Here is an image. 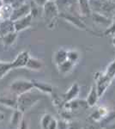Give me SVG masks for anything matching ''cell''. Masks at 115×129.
I'll list each match as a JSON object with an SVG mask.
<instances>
[{
    "instance_id": "6da1fadb",
    "label": "cell",
    "mask_w": 115,
    "mask_h": 129,
    "mask_svg": "<svg viewBox=\"0 0 115 129\" xmlns=\"http://www.w3.org/2000/svg\"><path fill=\"white\" fill-rule=\"evenodd\" d=\"M41 98L42 97L41 96V95L33 92V89H31L28 92L18 95L17 99H16V104H17L16 109L24 113L25 111L31 109Z\"/></svg>"
},
{
    "instance_id": "7a4b0ae2",
    "label": "cell",
    "mask_w": 115,
    "mask_h": 129,
    "mask_svg": "<svg viewBox=\"0 0 115 129\" xmlns=\"http://www.w3.org/2000/svg\"><path fill=\"white\" fill-rule=\"evenodd\" d=\"M42 17L48 28L51 29L55 27L58 17H59V10L55 2L47 1L43 6Z\"/></svg>"
},
{
    "instance_id": "3957f363",
    "label": "cell",
    "mask_w": 115,
    "mask_h": 129,
    "mask_svg": "<svg viewBox=\"0 0 115 129\" xmlns=\"http://www.w3.org/2000/svg\"><path fill=\"white\" fill-rule=\"evenodd\" d=\"M59 17L64 19L66 22H70V24L73 25V26H75L76 28H78V29L86 31V32H89V33H91V34L95 35V33L89 29V28H88L87 25L81 20L80 16L69 13V12H59Z\"/></svg>"
},
{
    "instance_id": "277c9868",
    "label": "cell",
    "mask_w": 115,
    "mask_h": 129,
    "mask_svg": "<svg viewBox=\"0 0 115 129\" xmlns=\"http://www.w3.org/2000/svg\"><path fill=\"white\" fill-rule=\"evenodd\" d=\"M95 86L97 89V93L99 97L103 95L108 87L110 86L112 79L110 78L105 72H96L95 74Z\"/></svg>"
},
{
    "instance_id": "5b68a950",
    "label": "cell",
    "mask_w": 115,
    "mask_h": 129,
    "mask_svg": "<svg viewBox=\"0 0 115 129\" xmlns=\"http://www.w3.org/2000/svg\"><path fill=\"white\" fill-rule=\"evenodd\" d=\"M34 89L32 81L25 80V79H17L15 80L10 85V89L13 94L18 95L26 93L31 89Z\"/></svg>"
},
{
    "instance_id": "8992f818",
    "label": "cell",
    "mask_w": 115,
    "mask_h": 129,
    "mask_svg": "<svg viewBox=\"0 0 115 129\" xmlns=\"http://www.w3.org/2000/svg\"><path fill=\"white\" fill-rule=\"evenodd\" d=\"M30 11H31L30 3L28 2V3L20 6V7L13 9V12H12L10 20L14 22V21H16L22 17H24V16H28V14H30Z\"/></svg>"
},
{
    "instance_id": "52a82bcc",
    "label": "cell",
    "mask_w": 115,
    "mask_h": 129,
    "mask_svg": "<svg viewBox=\"0 0 115 129\" xmlns=\"http://www.w3.org/2000/svg\"><path fill=\"white\" fill-rule=\"evenodd\" d=\"M32 20L33 16L31 14H28V16L22 17L20 19L14 21V27H15V31L17 33L22 32L26 28H28L32 24Z\"/></svg>"
},
{
    "instance_id": "ba28073f",
    "label": "cell",
    "mask_w": 115,
    "mask_h": 129,
    "mask_svg": "<svg viewBox=\"0 0 115 129\" xmlns=\"http://www.w3.org/2000/svg\"><path fill=\"white\" fill-rule=\"evenodd\" d=\"M88 107H89L87 103L86 100H77L74 99L70 102H67L64 104V108L66 111L70 112L72 110H79L80 109H87Z\"/></svg>"
},
{
    "instance_id": "9c48e42d",
    "label": "cell",
    "mask_w": 115,
    "mask_h": 129,
    "mask_svg": "<svg viewBox=\"0 0 115 129\" xmlns=\"http://www.w3.org/2000/svg\"><path fill=\"white\" fill-rule=\"evenodd\" d=\"M29 57H30V54H29L28 51H22L20 53H18L17 56L16 57V59L12 61L14 69L26 67V64L28 63Z\"/></svg>"
},
{
    "instance_id": "30bf717a",
    "label": "cell",
    "mask_w": 115,
    "mask_h": 129,
    "mask_svg": "<svg viewBox=\"0 0 115 129\" xmlns=\"http://www.w3.org/2000/svg\"><path fill=\"white\" fill-rule=\"evenodd\" d=\"M79 90H80V88H79L78 84H76V83L73 84L69 88L68 90L62 95L61 97H62V99L64 100V103L76 99V96L79 94Z\"/></svg>"
},
{
    "instance_id": "8fae6325",
    "label": "cell",
    "mask_w": 115,
    "mask_h": 129,
    "mask_svg": "<svg viewBox=\"0 0 115 129\" xmlns=\"http://www.w3.org/2000/svg\"><path fill=\"white\" fill-rule=\"evenodd\" d=\"M90 16L92 17V19H93L95 23L98 25H101V26H105L106 28L110 26V24L112 23V21H111L110 18H108L106 16L100 13V12L92 11Z\"/></svg>"
},
{
    "instance_id": "7c38bea8",
    "label": "cell",
    "mask_w": 115,
    "mask_h": 129,
    "mask_svg": "<svg viewBox=\"0 0 115 129\" xmlns=\"http://www.w3.org/2000/svg\"><path fill=\"white\" fill-rule=\"evenodd\" d=\"M77 4H78V10L81 17L82 16L88 17L91 16L92 9L89 0H77Z\"/></svg>"
},
{
    "instance_id": "4fadbf2b",
    "label": "cell",
    "mask_w": 115,
    "mask_h": 129,
    "mask_svg": "<svg viewBox=\"0 0 115 129\" xmlns=\"http://www.w3.org/2000/svg\"><path fill=\"white\" fill-rule=\"evenodd\" d=\"M15 31L14 22L10 19L0 22V38Z\"/></svg>"
},
{
    "instance_id": "5bb4252c",
    "label": "cell",
    "mask_w": 115,
    "mask_h": 129,
    "mask_svg": "<svg viewBox=\"0 0 115 129\" xmlns=\"http://www.w3.org/2000/svg\"><path fill=\"white\" fill-rule=\"evenodd\" d=\"M31 81H32L33 85H34V88L38 89L41 92L46 93V94H53V87L50 84H47V83L45 82H41V81L34 79Z\"/></svg>"
},
{
    "instance_id": "9a60e30c",
    "label": "cell",
    "mask_w": 115,
    "mask_h": 129,
    "mask_svg": "<svg viewBox=\"0 0 115 129\" xmlns=\"http://www.w3.org/2000/svg\"><path fill=\"white\" fill-rule=\"evenodd\" d=\"M13 12V7L10 4H4L0 7V22L10 19Z\"/></svg>"
},
{
    "instance_id": "2e32d148",
    "label": "cell",
    "mask_w": 115,
    "mask_h": 129,
    "mask_svg": "<svg viewBox=\"0 0 115 129\" xmlns=\"http://www.w3.org/2000/svg\"><path fill=\"white\" fill-rule=\"evenodd\" d=\"M67 59V50L65 49H58V51L55 52V53L53 55V62L57 66L61 64L62 63H64Z\"/></svg>"
},
{
    "instance_id": "e0dca14e",
    "label": "cell",
    "mask_w": 115,
    "mask_h": 129,
    "mask_svg": "<svg viewBox=\"0 0 115 129\" xmlns=\"http://www.w3.org/2000/svg\"><path fill=\"white\" fill-rule=\"evenodd\" d=\"M18 36V33L14 31V32H11L10 34L5 35L4 37H2V41H3V45L5 48H9V47H11L12 45L16 42V39H17Z\"/></svg>"
},
{
    "instance_id": "ac0fdd59",
    "label": "cell",
    "mask_w": 115,
    "mask_h": 129,
    "mask_svg": "<svg viewBox=\"0 0 115 129\" xmlns=\"http://www.w3.org/2000/svg\"><path fill=\"white\" fill-rule=\"evenodd\" d=\"M99 95H98V93H97V89H96V86H95V84L92 85L91 89H90V91H89V95H88V97L86 99L87 101V103L89 107H94L96 103H97L98 99H99Z\"/></svg>"
},
{
    "instance_id": "d6986e66",
    "label": "cell",
    "mask_w": 115,
    "mask_h": 129,
    "mask_svg": "<svg viewBox=\"0 0 115 129\" xmlns=\"http://www.w3.org/2000/svg\"><path fill=\"white\" fill-rule=\"evenodd\" d=\"M109 113L108 109L105 107H100L94 112L90 115V119H92L95 121H101V120L105 118L107 114Z\"/></svg>"
},
{
    "instance_id": "ffe728a7",
    "label": "cell",
    "mask_w": 115,
    "mask_h": 129,
    "mask_svg": "<svg viewBox=\"0 0 115 129\" xmlns=\"http://www.w3.org/2000/svg\"><path fill=\"white\" fill-rule=\"evenodd\" d=\"M42 67H43V63L41 60L36 59V58L31 57V56L29 57L28 63L26 64V68L33 71H40L42 69Z\"/></svg>"
},
{
    "instance_id": "44dd1931",
    "label": "cell",
    "mask_w": 115,
    "mask_h": 129,
    "mask_svg": "<svg viewBox=\"0 0 115 129\" xmlns=\"http://www.w3.org/2000/svg\"><path fill=\"white\" fill-rule=\"evenodd\" d=\"M22 120V112L20 110L16 109L11 116V120H10V126L12 128L19 127L20 123Z\"/></svg>"
},
{
    "instance_id": "7402d4cb",
    "label": "cell",
    "mask_w": 115,
    "mask_h": 129,
    "mask_svg": "<svg viewBox=\"0 0 115 129\" xmlns=\"http://www.w3.org/2000/svg\"><path fill=\"white\" fill-rule=\"evenodd\" d=\"M75 64L73 62L70 61L69 59H67L66 61H64V63H62L61 64L58 66V72L62 74H68L69 72H70L72 71V69L74 68Z\"/></svg>"
},
{
    "instance_id": "603a6c76",
    "label": "cell",
    "mask_w": 115,
    "mask_h": 129,
    "mask_svg": "<svg viewBox=\"0 0 115 129\" xmlns=\"http://www.w3.org/2000/svg\"><path fill=\"white\" fill-rule=\"evenodd\" d=\"M67 57L70 61L73 62L74 64H76L79 60V53L76 50H67Z\"/></svg>"
},
{
    "instance_id": "cb8c5ba5",
    "label": "cell",
    "mask_w": 115,
    "mask_h": 129,
    "mask_svg": "<svg viewBox=\"0 0 115 129\" xmlns=\"http://www.w3.org/2000/svg\"><path fill=\"white\" fill-rule=\"evenodd\" d=\"M105 73L110 78H112V79H113L115 78V57L113 60L109 64V66H107Z\"/></svg>"
},
{
    "instance_id": "d4e9b609",
    "label": "cell",
    "mask_w": 115,
    "mask_h": 129,
    "mask_svg": "<svg viewBox=\"0 0 115 129\" xmlns=\"http://www.w3.org/2000/svg\"><path fill=\"white\" fill-rule=\"evenodd\" d=\"M52 119H53V117L50 114H45L43 116L42 120H41V127H42V129H47L48 125H49Z\"/></svg>"
},
{
    "instance_id": "484cf974",
    "label": "cell",
    "mask_w": 115,
    "mask_h": 129,
    "mask_svg": "<svg viewBox=\"0 0 115 129\" xmlns=\"http://www.w3.org/2000/svg\"><path fill=\"white\" fill-rule=\"evenodd\" d=\"M115 35V21L112 22V23L110 24V26H108L106 28V30L104 31V35L107 36V35Z\"/></svg>"
},
{
    "instance_id": "4316f807",
    "label": "cell",
    "mask_w": 115,
    "mask_h": 129,
    "mask_svg": "<svg viewBox=\"0 0 115 129\" xmlns=\"http://www.w3.org/2000/svg\"><path fill=\"white\" fill-rule=\"evenodd\" d=\"M58 127V121L55 119H52L51 121H50L49 125H48L47 129H57Z\"/></svg>"
},
{
    "instance_id": "83f0119b",
    "label": "cell",
    "mask_w": 115,
    "mask_h": 129,
    "mask_svg": "<svg viewBox=\"0 0 115 129\" xmlns=\"http://www.w3.org/2000/svg\"><path fill=\"white\" fill-rule=\"evenodd\" d=\"M57 129H68V124L65 121H58Z\"/></svg>"
},
{
    "instance_id": "f1b7e54d",
    "label": "cell",
    "mask_w": 115,
    "mask_h": 129,
    "mask_svg": "<svg viewBox=\"0 0 115 129\" xmlns=\"http://www.w3.org/2000/svg\"><path fill=\"white\" fill-rule=\"evenodd\" d=\"M19 129H28V123H27L26 120L25 119H22V121H21L20 123V126L19 127H18Z\"/></svg>"
},
{
    "instance_id": "f546056e",
    "label": "cell",
    "mask_w": 115,
    "mask_h": 129,
    "mask_svg": "<svg viewBox=\"0 0 115 129\" xmlns=\"http://www.w3.org/2000/svg\"><path fill=\"white\" fill-rule=\"evenodd\" d=\"M33 1H34L37 5L41 6V7H43V6L47 4V2L48 0H33Z\"/></svg>"
},
{
    "instance_id": "4dcf8cb0",
    "label": "cell",
    "mask_w": 115,
    "mask_h": 129,
    "mask_svg": "<svg viewBox=\"0 0 115 129\" xmlns=\"http://www.w3.org/2000/svg\"><path fill=\"white\" fill-rule=\"evenodd\" d=\"M68 129H82V127L79 126L78 123L74 122V123H71L70 125H68Z\"/></svg>"
},
{
    "instance_id": "1f68e13d",
    "label": "cell",
    "mask_w": 115,
    "mask_h": 129,
    "mask_svg": "<svg viewBox=\"0 0 115 129\" xmlns=\"http://www.w3.org/2000/svg\"><path fill=\"white\" fill-rule=\"evenodd\" d=\"M83 129H100V128L96 125H89V126H86V127H84Z\"/></svg>"
},
{
    "instance_id": "d6a6232c",
    "label": "cell",
    "mask_w": 115,
    "mask_h": 129,
    "mask_svg": "<svg viewBox=\"0 0 115 129\" xmlns=\"http://www.w3.org/2000/svg\"><path fill=\"white\" fill-rule=\"evenodd\" d=\"M107 129H115V120L112 124H110L109 126H107Z\"/></svg>"
},
{
    "instance_id": "836d02e7",
    "label": "cell",
    "mask_w": 115,
    "mask_h": 129,
    "mask_svg": "<svg viewBox=\"0 0 115 129\" xmlns=\"http://www.w3.org/2000/svg\"><path fill=\"white\" fill-rule=\"evenodd\" d=\"M112 44L115 47V35L112 36Z\"/></svg>"
},
{
    "instance_id": "e575fe53",
    "label": "cell",
    "mask_w": 115,
    "mask_h": 129,
    "mask_svg": "<svg viewBox=\"0 0 115 129\" xmlns=\"http://www.w3.org/2000/svg\"><path fill=\"white\" fill-rule=\"evenodd\" d=\"M4 120V114L2 113H0V120Z\"/></svg>"
},
{
    "instance_id": "d590c367",
    "label": "cell",
    "mask_w": 115,
    "mask_h": 129,
    "mask_svg": "<svg viewBox=\"0 0 115 129\" xmlns=\"http://www.w3.org/2000/svg\"><path fill=\"white\" fill-rule=\"evenodd\" d=\"M4 5V0H0V7Z\"/></svg>"
},
{
    "instance_id": "8d00e7d4",
    "label": "cell",
    "mask_w": 115,
    "mask_h": 129,
    "mask_svg": "<svg viewBox=\"0 0 115 129\" xmlns=\"http://www.w3.org/2000/svg\"><path fill=\"white\" fill-rule=\"evenodd\" d=\"M107 1L111 2V3H114L115 4V0H107Z\"/></svg>"
},
{
    "instance_id": "74e56055",
    "label": "cell",
    "mask_w": 115,
    "mask_h": 129,
    "mask_svg": "<svg viewBox=\"0 0 115 129\" xmlns=\"http://www.w3.org/2000/svg\"><path fill=\"white\" fill-rule=\"evenodd\" d=\"M48 1H51V2H56V0H48Z\"/></svg>"
},
{
    "instance_id": "f35d334b",
    "label": "cell",
    "mask_w": 115,
    "mask_h": 129,
    "mask_svg": "<svg viewBox=\"0 0 115 129\" xmlns=\"http://www.w3.org/2000/svg\"><path fill=\"white\" fill-rule=\"evenodd\" d=\"M29 1H30V0H29Z\"/></svg>"
}]
</instances>
